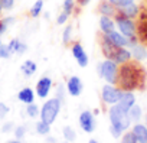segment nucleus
I'll return each instance as SVG.
<instances>
[{
    "label": "nucleus",
    "instance_id": "16",
    "mask_svg": "<svg viewBox=\"0 0 147 143\" xmlns=\"http://www.w3.org/2000/svg\"><path fill=\"white\" fill-rule=\"evenodd\" d=\"M131 131L134 133V136H136L138 143H147V126L137 123V124L133 126Z\"/></svg>",
    "mask_w": 147,
    "mask_h": 143
},
{
    "label": "nucleus",
    "instance_id": "23",
    "mask_svg": "<svg viewBox=\"0 0 147 143\" xmlns=\"http://www.w3.org/2000/svg\"><path fill=\"white\" fill-rule=\"evenodd\" d=\"M100 12L102 16H115L117 12H115V6H113L108 0L107 2H102L100 5Z\"/></svg>",
    "mask_w": 147,
    "mask_h": 143
},
{
    "label": "nucleus",
    "instance_id": "2",
    "mask_svg": "<svg viewBox=\"0 0 147 143\" xmlns=\"http://www.w3.org/2000/svg\"><path fill=\"white\" fill-rule=\"evenodd\" d=\"M108 117H110V131L114 137H121L123 133L130 127L131 121L127 116L125 111H123L117 104L110 106L108 110Z\"/></svg>",
    "mask_w": 147,
    "mask_h": 143
},
{
    "label": "nucleus",
    "instance_id": "26",
    "mask_svg": "<svg viewBox=\"0 0 147 143\" xmlns=\"http://www.w3.org/2000/svg\"><path fill=\"white\" fill-rule=\"evenodd\" d=\"M26 114H28L30 119H36V117H39L40 110H39V107H38L35 103H32V104H28V106H26Z\"/></svg>",
    "mask_w": 147,
    "mask_h": 143
},
{
    "label": "nucleus",
    "instance_id": "24",
    "mask_svg": "<svg viewBox=\"0 0 147 143\" xmlns=\"http://www.w3.org/2000/svg\"><path fill=\"white\" fill-rule=\"evenodd\" d=\"M49 131H51V124L49 123H46L43 120H40V121L36 123V133L38 134L46 136V134H49Z\"/></svg>",
    "mask_w": 147,
    "mask_h": 143
},
{
    "label": "nucleus",
    "instance_id": "13",
    "mask_svg": "<svg viewBox=\"0 0 147 143\" xmlns=\"http://www.w3.org/2000/svg\"><path fill=\"white\" fill-rule=\"evenodd\" d=\"M128 48H130L131 56H133L136 61H144V59L147 58V49H146V46H143V45L134 42V43H131Z\"/></svg>",
    "mask_w": 147,
    "mask_h": 143
},
{
    "label": "nucleus",
    "instance_id": "18",
    "mask_svg": "<svg viewBox=\"0 0 147 143\" xmlns=\"http://www.w3.org/2000/svg\"><path fill=\"white\" fill-rule=\"evenodd\" d=\"M138 36L140 39L147 43V10H144L140 16V22H138Z\"/></svg>",
    "mask_w": 147,
    "mask_h": 143
},
{
    "label": "nucleus",
    "instance_id": "28",
    "mask_svg": "<svg viewBox=\"0 0 147 143\" xmlns=\"http://www.w3.org/2000/svg\"><path fill=\"white\" fill-rule=\"evenodd\" d=\"M120 143H138L133 131H124L120 137Z\"/></svg>",
    "mask_w": 147,
    "mask_h": 143
},
{
    "label": "nucleus",
    "instance_id": "8",
    "mask_svg": "<svg viewBox=\"0 0 147 143\" xmlns=\"http://www.w3.org/2000/svg\"><path fill=\"white\" fill-rule=\"evenodd\" d=\"M80 127L85 133H92L95 130V117L90 110H85L80 114Z\"/></svg>",
    "mask_w": 147,
    "mask_h": 143
},
{
    "label": "nucleus",
    "instance_id": "32",
    "mask_svg": "<svg viewBox=\"0 0 147 143\" xmlns=\"http://www.w3.org/2000/svg\"><path fill=\"white\" fill-rule=\"evenodd\" d=\"M108 2H110L113 6H115L117 9H120V7H123V6L128 5V3H133L134 0H108Z\"/></svg>",
    "mask_w": 147,
    "mask_h": 143
},
{
    "label": "nucleus",
    "instance_id": "27",
    "mask_svg": "<svg viewBox=\"0 0 147 143\" xmlns=\"http://www.w3.org/2000/svg\"><path fill=\"white\" fill-rule=\"evenodd\" d=\"M42 9H43V0H36V2L33 3V6L30 7V16L32 18H38L40 15Z\"/></svg>",
    "mask_w": 147,
    "mask_h": 143
},
{
    "label": "nucleus",
    "instance_id": "29",
    "mask_svg": "<svg viewBox=\"0 0 147 143\" xmlns=\"http://www.w3.org/2000/svg\"><path fill=\"white\" fill-rule=\"evenodd\" d=\"M12 51L9 48V45H0V58L2 59H9L12 56Z\"/></svg>",
    "mask_w": 147,
    "mask_h": 143
},
{
    "label": "nucleus",
    "instance_id": "40",
    "mask_svg": "<svg viewBox=\"0 0 147 143\" xmlns=\"http://www.w3.org/2000/svg\"><path fill=\"white\" fill-rule=\"evenodd\" d=\"M9 143H20V140H19V139H16V140H10Z\"/></svg>",
    "mask_w": 147,
    "mask_h": 143
},
{
    "label": "nucleus",
    "instance_id": "11",
    "mask_svg": "<svg viewBox=\"0 0 147 143\" xmlns=\"http://www.w3.org/2000/svg\"><path fill=\"white\" fill-rule=\"evenodd\" d=\"M51 88H52V80L49 77H42L38 83H36V87H35V93L39 98H46L51 93Z\"/></svg>",
    "mask_w": 147,
    "mask_h": 143
},
{
    "label": "nucleus",
    "instance_id": "25",
    "mask_svg": "<svg viewBox=\"0 0 147 143\" xmlns=\"http://www.w3.org/2000/svg\"><path fill=\"white\" fill-rule=\"evenodd\" d=\"M62 133H63V137L66 139V142H75L77 133H75V130H74L71 126H65L62 129Z\"/></svg>",
    "mask_w": 147,
    "mask_h": 143
},
{
    "label": "nucleus",
    "instance_id": "35",
    "mask_svg": "<svg viewBox=\"0 0 147 143\" xmlns=\"http://www.w3.org/2000/svg\"><path fill=\"white\" fill-rule=\"evenodd\" d=\"M9 111H10V108H9L5 103H0V120H3V119L9 114Z\"/></svg>",
    "mask_w": 147,
    "mask_h": 143
},
{
    "label": "nucleus",
    "instance_id": "15",
    "mask_svg": "<svg viewBox=\"0 0 147 143\" xmlns=\"http://www.w3.org/2000/svg\"><path fill=\"white\" fill-rule=\"evenodd\" d=\"M100 29L104 35L115 30V20L111 19L110 16H101L100 18Z\"/></svg>",
    "mask_w": 147,
    "mask_h": 143
},
{
    "label": "nucleus",
    "instance_id": "31",
    "mask_svg": "<svg viewBox=\"0 0 147 143\" xmlns=\"http://www.w3.org/2000/svg\"><path fill=\"white\" fill-rule=\"evenodd\" d=\"M71 33H72V26H66L62 32V42L63 43H68L71 41Z\"/></svg>",
    "mask_w": 147,
    "mask_h": 143
},
{
    "label": "nucleus",
    "instance_id": "9",
    "mask_svg": "<svg viewBox=\"0 0 147 143\" xmlns=\"http://www.w3.org/2000/svg\"><path fill=\"white\" fill-rule=\"evenodd\" d=\"M71 51H72V56L75 58V61L78 62V65L80 66H82V68H85L87 65H88V55H87V52H85V49H84V46L80 43V42H77V43H74L72 45V48H71Z\"/></svg>",
    "mask_w": 147,
    "mask_h": 143
},
{
    "label": "nucleus",
    "instance_id": "19",
    "mask_svg": "<svg viewBox=\"0 0 147 143\" xmlns=\"http://www.w3.org/2000/svg\"><path fill=\"white\" fill-rule=\"evenodd\" d=\"M118 12H120L121 15H124V16L130 18V19H134V18H137V16H138V6L133 2V3H128V5H125V6L120 7V9H118Z\"/></svg>",
    "mask_w": 147,
    "mask_h": 143
},
{
    "label": "nucleus",
    "instance_id": "38",
    "mask_svg": "<svg viewBox=\"0 0 147 143\" xmlns=\"http://www.w3.org/2000/svg\"><path fill=\"white\" fill-rule=\"evenodd\" d=\"M12 129H13V124H12V123H6L2 130H3V131H9V130H12Z\"/></svg>",
    "mask_w": 147,
    "mask_h": 143
},
{
    "label": "nucleus",
    "instance_id": "5",
    "mask_svg": "<svg viewBox=\"0 0 147 143\" xmlns=\"http://www.w3.org/2000/svg\"><path fill=\"white\" fill-rule=\"evenodd\" d=\"M115 28L120 33H123L128 39H136V23L133 19L121 15L120 12L115 15Z\"/></svg>",
    "mask_w": 147,
    "mask_h": 143
},
{
    "label": "nucleus",
    "instance_id": "7",
    "mask_svg": "<svg viewBox=\"0 0 147 143\" xmlns=\"http://www.w3.org/2000/svg\"><path fill=\"white\" fill-rule=\"evenodd\" d=\"M113 45H115V46H120V48H128L131 43H134L136 42V39H128V38H125L123 33H120L118 30H113V32H110V33H107V35H104Z\"/></svg>",
    "mask_w": 147,
    "mask_h": 143
},
{
    "label": "nucleus",
    "instance_id": "22",
    "mask_svg": "<svg viewBox=\"0 0 147 143\" xmlns=\"http://www.w3.org/2000/svg\"><path fill=\"white\" fill-rule=\"evenodd\" d=\"M127 116H128V119H130L131 123H138L140 119L143 117V110H141L140 106L134 104V106H131L130 110L127 111Z\"/></svg>",
    "mask_w": 147,
    "mask_h": 143
},
{
    "label": "nucleus",
    "instance_id": "14",
    "mask_svg": "<svg viewBox=\"0 0 147 143\" xmlns=\"http://www.w3.org/2000/svg\"><path fill=\"white\" fill-rule=\"evenodd\" d=\"M35 96H36V93H35L30 87H25V88H22V90L18 93L19 101L23 103V104H26V106L35 103Z\"/></svg>",
    "mask_w": 147,
    "mask_h": 143
},
{
    "label": "nucleus",
    "instance_id": "36",
    "mask_svg": "<svg viewBox=\"0 0 147 143\" xmlns=\"http://www.w3.org/2000/svg\"><path fill=\"white\" fill-rule=\"evenodd\" d=\"M69 16H71L69 13H66V12H63V10H62V13H61V15L58 16V19H56V23H58V25H65Z\"/></svg>",
    "mask_w": 147,
    "mask_h": 143
},
{
    "label": "nucleus",
    "instance_id": "43",
    "mask_svg": "<svg viewBox=\"0 0 147 143\" xmlns=\"http://www.w3.org/2000/svg\"><path fill=\"white\" fill-rule=\"evenodd\" d=\"M2 10H3V7H2V3H0V15H2Z\"/></svg>",
    "mask_w": 147,
    "mask_h": 143
},
{
    "label": "nucleus",
    "instance_id": "42",
    "mask_svg": "<svg viewBox=\"0 0 147 143\" xmlns=\"http://www.w3.org/2000/svg\"><path fill=\"white\" fill-rule=\"evenodd\" d=\"M144 121H146V126H147V114L144 116Z\"/></svg>",
    "mask_w": 147,
    "mask_h": 143
},
{
    "label": "nucleus",
    "instance_id": "12",
    "mask_svg": "<svg viewBox=\"0 0 147 143\" xmlns=\"http://www.w3.org/2000/svg\"><path fill=\"white\" fill-rule=\"evenodd\" d=\"M136 104V96H134V93L133 91H123V94H121V98H120V101L117 103V106L123 110V111H128L130 110V107L131 106H134Z\"/></svg>",
    "mask_w": 147,
    "mask_h": 143
},
{
    "label": "nucleus",
    "instance_id": "30",
    "mask_svg": "<svg viewBox=\"0 0 147 143\" xmlns=\"http://www.w3.org/2000/svg\"><path fill=\"white\" fill-rule=\"evenodd\" d=\"M13 22V18H6L3 20H0V36H2L6 30H7V26Z\"/></svg>",
    "mask_w": 147,
    "mask_h": 143
},
{
    "label": "nucleus",
    "instance_id": "21",
    "mask_svg": "<svg viewBox=\"0 0 147 143\" xmlns=\"http://www.w3.org/2000/svg\"><path fill=\"white\" fill-rule=\"evenodd\" d=\"M36 69H38V65H36V62L32 61V59L25 61V62L22 64V66H20V71L23 73V75H26V77H32V75L36 73Z\"/></svg>",
    "mask_w": 147,
    "mask_h": 143
},
{
    "label": "nucleus",
    "instance_id": "10",
    "mask_svg": "<svg viewBox=\"0 0 147 143\" xmlns=\"http://www.w3.org/2000/svg\"><path fill=\"white\" fill-rule=\"evenodd\" d=\"M82 90H84V84L80 77H71L66 81V91L71 97H80L82 94Z\"/></svg>",
    "mask_w": 147,
    "mask_h": 143
},
{
    "label": "nucleus",
    "instance_id": "44",
    "mask_svg": "<svg viewBox=\"0 0 147 143\" xmlns=\"http://www.w3.org/2000/svg\"><path fill=\"white\" fill-rule=\"evenodd\" d=\"M0 45H2V41H0Z\"/></svg>",
    "mask_w": 147,
    "mask_h": 143
},
{
    "label": "nucleus",
    "instance_id": "39",
    "mask_svg": "<svg viewBox=\"0 0 147 143\" xmlns=\"http://www.w3.org/2000/svg\"><path fill=\"white\" fill-rule=\"evenodd\" d=\"M90 2H91V0H78V5L80 6H87Z\"/></svg>",
    "mask_w": 147,
    "mask_h": 143
},
{
    "label": "nucleus",
    "instance_id": "37",
    "mask_svg": "<svg viewBox=\"0 0 147 143\" xmlns=\"http://www.w3.org/2000/svg\"><path fill=\"white\" fill-rule=\"evenodd\" d=\"M25 133H26V127H25V126H18V127L15 129V136H16V139H22V137L25 136Z\"/></svg>",
    "mask_w": 147,
    "mask_h": 143
},
{
    "label": "nucleus",
    "instance_id": "4",
    "mask_svg": "<svg viewBox=\"0 0 147 143\" xmlns=\"http://www.w3.org/2000/svg\"><path fill=\"white\" fill-rule=\"evenodd\" d=\"M118 64L113 59H104L102 62L98 64V74L100 77L107 83V84H113L117 85V80H118Z\"/></svg>",
    "mask_w": 147,
    "mask_h": 143
},
{
    "label": "nucleus",
    "instance_id": "33",
    "mask_svg": "<svg viewBox=\"0 0 147 143\" xmlns=\"http://www.w3.org/2000/svg\"><path fill=\"white\" fill-rule=\"evenodd\" d=\"M74 6H75V0H65L63 2V12L71 15L72 10H74Z\"/></svg>",
    "mask_w": 147,
    "mask_h": 143
},
{
    "label": "nucleus",
    "instance_id": "1",
    "mask_svg": "<svg viewBox=\"0 0 147 143\" xmlns=\"http://www.w3.org/2000/svg\"><path fill=\"white\" fill-rule=\"evenodd\" d=\"M146 85V73L140 64L137 62H125L118 69L117 87L123 91L143 90Z\"/></svg>",
    "mask_w": 147,
    "mask_h": 143
},
{
    "label": "nucleus",
    "instance_id": "17",
    "mask_svg": "<svg viewBox=\"0 0 147 143\" xmlns=\"http://www.w3.org/2000/svg\"><path fill=\"white\" fill-rule=\"evenodd\" d=\"M131 52H130V49L128 48H118L117 49V52H115V55H114V59L113 61H115L117 64H125V62H128V61H131Z\"/></svg>",
    "mask_w": 147,
    "mask_h": 143
},
{
    "label": "nucleus",
    "instance_id": "3",
    "mask_svg": "<svg viewBox=\"0 0 147 143\" xmlns=\"http://www.w3.org/2000/svg\"><path fill=\"white\" fill-rule=\"evenodd\" d=\"M61 106H62V100L58 98V97H53V98H49L43 103L42 108H40V120L52 124L55 123V120L58 119L59 116V111H61Z\"/></svg>",
    "mask_w": 147,
    "mask_h": 143
},
{
    "label": "nucleus",
    "instance_id": "6",
    "mask_svg": "<svg viewBox=\"0 0 147 143\" xmlns=\"http://www.w3.org/2000/svg\"><path fill=\"white\" fill-rule=\"evenodd\" d=\"M121 94H123V90L118 88L117 85H113V84H105L101 90V97H102V101L107 104V106H114L120 101L121 98Z\"/></svg>",
    "mask_w": 147,
    "mask_h": 143
},
{
    "label": "nucleus",
    "instance_id": "41",
    "mask_svg": "<svg viewBox=\"0 0 147 143\" xmlns=\"http://www.w3.org/2000/svg\"><path fill=\"white\" fill-rule=\"evenodd\" d=\"M88 143H100V142H97V140H95V139H91V140H90V142H88Z\"/></svg>",
    "mask_w": 147,
    "mask_h": 143
},
{
    "label": "nucleus",
    "instance_id": "34",
    "mask_svg": "<svg viewBox=\"0 0 147 143\" xmlns=\"http://www.w3.org/2000/svg\"><path fill=\"white\" fill-rule=\"evenodd\" d=\"M3 10H12L15 6V0H0Z\"/></svg>",
    "mask_w": 147,
    "mask_h": 143
},
{
    "label": "nucleus",
    "instance_id": "20",
    "mask_svg": "<svg viewBox=\"0 0 147 143\" xmlns=\"http://www.w3.org/2000/svg\"><path fill=\"white\" fill-rule=\"evenodd\" d=\"M7 45H9L10 51H12L13 54H18V55H22V54H25V52L28 51V45L23 43L20 39H12Z\"/></svg>",
    "mask_w": 147,
    "mask_h": 143
}]
</instances>
